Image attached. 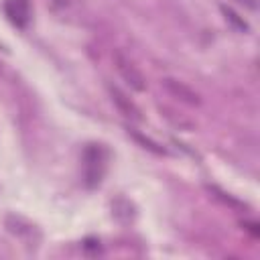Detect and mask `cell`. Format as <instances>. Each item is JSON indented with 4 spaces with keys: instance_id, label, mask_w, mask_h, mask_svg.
<instances>
[{
    "instance_id": "4",
    "label": "cell",
    "mask_w": 260,
    "mask_h": 260,
    "mask_svg": "<svg viewBox=\"0 0 260 260\" xmlns=\"http://www.w3.org/2000/svg\"><path fill=\"white\" fill-rule=\"evenodd\" d=\"M110 95H112V102H114V106L126 116V118H132V120H136V122H140L142 120V116H140V110H138V106L120 89V87H116V85H110Z\"/></svg>"
},
{
    "instance_id": "6",
    "label": "cell",
    "mask_w": 260,
    "mask_h": 260,
    "mask_svg": "<svg viewBox=\"0 0 260 260\" xmlns=\"http://www.w3.org/2000/svg\"><path fill=\"white\" fill-rule=\"evenodd\" d=\"M112 215H114L116 219L128 223V221L134 219V207H132V203H130L128 199L118 197L116 201H112Z\"/></svg>"
},
{
    "instance_id": "2",
    "label": "cell",
    "mask_w": 260,
    "mask_h": 260,
    "mask_svg": "<svg viewBox=\"0 0 260 260\" xmlns=\"http://www.w3.org/2000/svg\"><path fill=\"white\" fill-rule=\"evenodd\" d=\"M114 63H116V69L118 73L122 75V79L136 91H144L146 89V79L142 75V71L122 53V51H116L114 53Z\"/></svg>"
},
{
    "instance_id": "7",
    "label": "cell",
    "mask_w": 260,
    "mask_h": 260,
    "mask_svg": "<svg viewBox=\"0 0 260 260\" xmlns=\"http://www.w3.org/2000/svg\"><path fill=\"white\" fill-rule=\"evenodd\" d=\"M6 228H8V232L14 234V236H28V234L32 232V225H30L26 219L18 217V215H8V217H6Z\"/></svg>"
},
{
    "instance_id": "3",
    "label": "cell",
    "mask_w": 260,
    "mask_h": 260,
    "mask_svg": "<svg viewBox=\"0 0 260 260\" xmlns=\"http://www.w3.org/2000/svg\"><path fill=\"white\" fill-rule=\"evenodd\" d=\"M160 83H162V87H165L173 98H177L179 102L189 104V106H199V104H201L199 93H197L193 87H189L187 83H183V81H179V79H173V77H165Z\"/></svg>"
},
{
    "instance_id": "5",
    "label": "cell",
    "mask_w": 260,
    "mask_h": 260,
    "mask_svg": "<svg viewBox=\"0 0 260 260\" xmlns=\"http://www.w3.org/2000/svg\"><path fill=\"white\" fill-rule=\"evenodd\" d=\"M4 10L8 14V18L18 24V26H24L30 18V6H28V0H8L4 4Z\"/></svg>"
},
{
    "instance_id": "11",
    "label": "cell",
    "mask_w": 260,
    "mask_h": 260,
    "mask_svg": "<svg viewBox=\"0 0 260 260\" xmlns=\"http://www.w3.org/2000/svg\"><path fill=\"white\" fill-rule=\"evenodd\" d=\"M240 2H242V4H248L250 8H256V2H254V0H240Z\"/></svg>"
},
{
    "instance_id": "8",
    "label": "cell",
    "mask_w": 260,
    "mask_h": 260,
    "mask_svg": "<svg viewBox=\"0 0 260 260\" xmlns=\"http://www.w3.org/2000/svg\"><path fill=\"white\" fill-rule=\"evenodd\" d=\"M128 134L142 146V148H146V150H150V152H154V154H165V148L162 146H158L154 140H150V138H146L144 134H140L138 130H134V128H128Z\"/></svg>"
},
{
    "instance_id": "12",
    "label": "cell",
    "mask_w": 260,
    "mask_h": 260,
    "mask_svg": "<svg viewBox=\"0 0 260 260\" xmlns=\"http://www.w3.org/2000/svg\"><path fill=\"white\" fill-rule=\"evenodd\" d=\"M53 2H55V4H59V6H65L69 0H53Z\"/></svg>"
},
{
    "instance_id": "9",
    "label": "cell",
    "mask_w": 260,
    "mask_h": 260,
    "mask_svg": "<svg viewBox=\"0 0 260 260\" xmlns=\"http://www.w3.org/2000/svg\"><path fill=\"white\" fill-rule=\"evenodd\" d=\"M221 12H223L225 20H228L236 30H242V32H246V30H248V22H246L238 12H234V10H232V8H228V6H221Z\"/></svg>"
},
{
    "instance_id": "10",
    "label": "cell",
    "mask_w": 260,
    "mask_h": 260,
    "mask_svg": "<svg viewBox=\"0 0 260 260\" xmlns=\"http://www.w3.org/2000/svg\"><path fill=\"white\" fill-rule=\"evenodd\" d=\"M244 225H248V230H250V232H252L254 236H258V230H256L258 225H256V223H244Z\"/></svg>"
},
{
    "instance_id": "1",
    "label": "cell",
    "mask_w": 260,
    "mask_h": 260,
    "mask_svg": "<svg viewBox=\"0 0 260 260\" xmlns=\"http://www.w3.org/2000/svg\"><path fill=\"white\" fill-rule=\"evenodd\" d=\"M83 175H85V185L95 187L102 181L104 175V150L95 144H89L83 152Z\"/></svg>"
}]
</instances>
